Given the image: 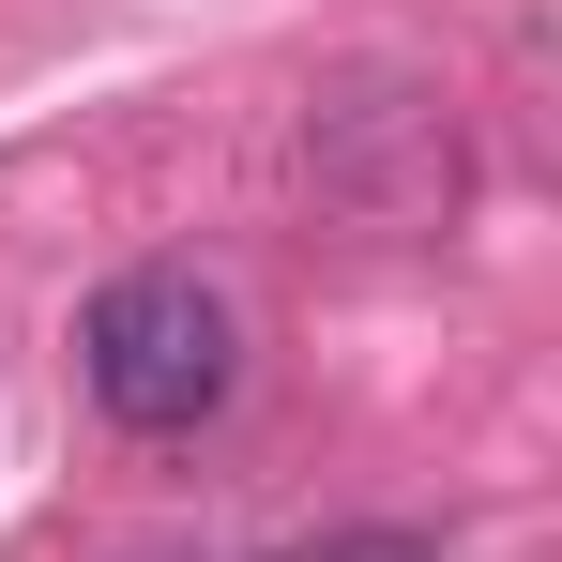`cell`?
Segmentation results:
<instances>
[{"mask_svg":"<svg viewBox=\"0 0 562 562\" xmlns=\"http://www.w3.org/2000/svg\"><path fill=\"white\" fill-rule=\"evenodd\" d=\"M289 562H426V548H395V532H350V548H289Z\"/></svg>","mask_w":562,"mask_h":562,"instance_id":"2","label":"cell"},{"mask_svg":"<svg viewBox=\"0 0 562 562\" xmlns=\"http://www.w3.org/2000/svg\"><path fill=\"white\" fill-rule=\"evenodd\" d=\"M77 380H92L106 426H137V441H183L228 411V380H244V319H228V289L183 274V259H137V274L92 289V319H77Z\"/></svg>","mask_w":562,"mask_h":562,"instance_id":"1","label":"cell"}]
</instances>
